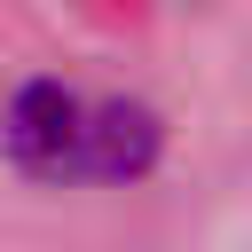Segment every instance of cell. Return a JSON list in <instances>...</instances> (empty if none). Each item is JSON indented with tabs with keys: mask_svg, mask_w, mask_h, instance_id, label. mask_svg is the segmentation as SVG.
Masks as SVG:
<instances>
[{
	"mask_svg": "<svg viewBox=\"0 0 252 252\" xmlns=\"http://www.w3.org/2000/svg\"><path fill=\"white\" fill-rule=\"evenodd\" d=\"M8 150L24 173H47V181H126L150 165L158 118L134 102H94V94L39 79L8 110Z\"/></svg>",
	"mask_w": 252,
	"mask_h": 252,
	"instance_id": "6da1fadb",
	"label": "cell"
}]
</instances>
